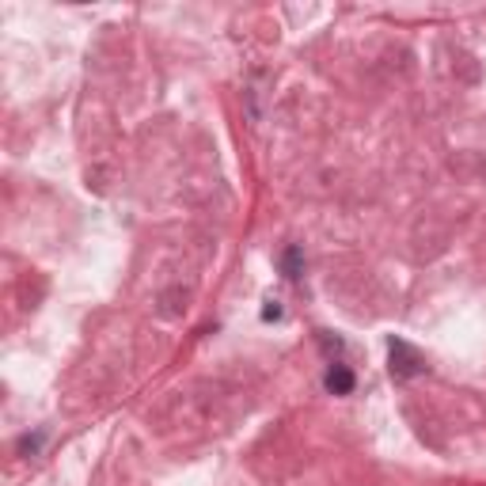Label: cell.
<instances>
[{
    "instance_id": "1",
    "label": "cell",
    "mask_w": 486,
    "mask_h": 486,
    "mask_svg": "<svg viewBox=\"0 0 486 486\" xmlns=\"http://www.w3.org/2000/svg\"><path fill=\"white\" fill-rule=\"evenodd\" d=\"M392 377L395 380H411V377H418V372L426 369V361H422V353H418L414 346H407V343H399V338H392Z\"/></svg>"
},
{
    "instance_id": "2",
    "label": "cell",
    "mask_w": 486,
    "mask_h": 486,
    "mask_svg": "<svg viewBox=\"0 0 486 486\" xmlns=\"http://www.w3.org/2000/svg\"><path fill=\"white\" fill-rule=\"evenodd\" d=\"M323 384H327V392H334V395H350L353 392V372L346 365H334Z\"/></svg>"
},
{
    "instance_id": "3",
    "label": "cell",
    "mask_w": 486,
    "mask_h": 486,
    "mask_svg": "<svg viewBox=\"0 0 486 486\" xmlns=\"http://www.w3.org/2000/svg\"><path fill=\"white\" fill-rule=\"evenodd\" d=\"M285 273H289V278H300V251L297 247L285 251Z\"/></svg>"
}]
</instances>
